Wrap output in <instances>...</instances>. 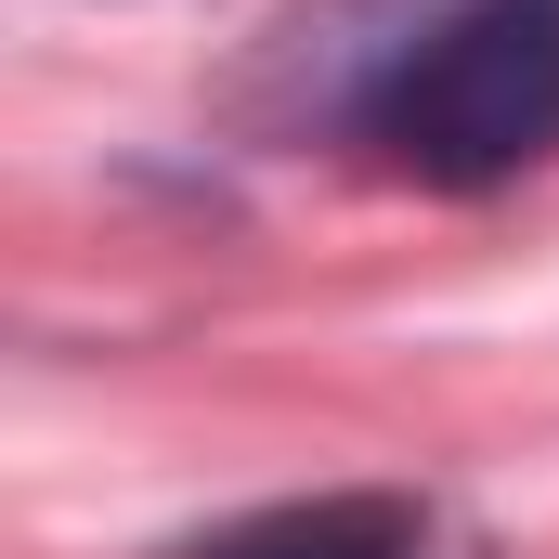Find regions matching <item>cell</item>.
<instances>
[{"label":"cell","mask_w":559,"mask_h":559,"mask_svg":"<svg viewBox=\"0 0 559 559\" xmlns=\"http://www.w3.org/2000/svg\"><path fill=\"white\" fill-rule=\"evenodd\" d=\"M417 547H429L417 495H299V508H261L182 559H417Z\"/></svg>","instance_id":"cell-2"},{"label":"cell","mask_w":559,"mask_h":559,"mask_svg":"<svg viewBox=\"0 0 559 559\" xmlns=\"http://www.w3.org/2000/svg\"><path fill=\"white\" fill-rule=\"evenodd\" d=\"M365 143H391V169L442 195L521 182L534 156H559V0H468L429 39H404L365 92Z\"/></svg>","instance_id":"cell-1"}]
</instances>
